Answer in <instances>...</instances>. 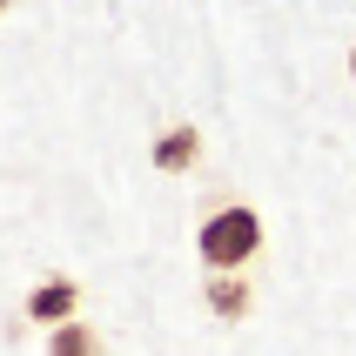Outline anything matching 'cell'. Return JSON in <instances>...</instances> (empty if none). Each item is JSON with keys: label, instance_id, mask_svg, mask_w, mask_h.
<instances>
[{"label": "cell", "instance_id": "cell-1", "mask_svg": "<svg viewBox=\"0 0 356 356\" xmlns=\"http://www.w3.org/2000/svg\"><path fill=\"white\" fill-rule=\"evenodd\" d=\"M195 256L202 269H249L262 256V216L249 202H209L195 222Z\"/></svg>", "mask_w": 356, "mask_h": 356}, {"label": "cell", "instance_id": "cell-2", "mask_svg": "<svg viewBox=\"0 0 356 356\" xmlns=\"http://www.w3.org/2000/svg\"><path fill=\"white\" fill-rule=\"evenodd\" d=\"M202 302H209V316H216V323H249L256 289H249L242 269H209V276H202Z\"/></svg>", "mask_w": 356, "mask_h": 356}, {"label": "cell", "instance_id": "cell-3", "mask_svg": "<svg viewBox=\"0 0 356 356\" xmlns=\"http://www.w3.org/2000/svg\"><path fill=\"white\" fill-rule=\"evenodd\" d=\"M81 316V282L74 276H47L40 289H27V323L54 330V323H74Z\"/></svg>", "mask_w": 356, "mask_h": 356}, {"label": "cell", "instance_id": "cell-4", "mask_svg": "<svg viewBox=\"0 0 356 356\" xmlns=\"http://www.w3.org/2000/svg\"><path fill=\"white\" fill-rule=\"evenodd\" d=\"M148 161H155L161 175H188V168L202 161V128L195 121H168V128L155 135V148H148Z\"/></svg>", "mask_w": 356, "mask_h": 356}, {"label": "cell", "instance_id": "cell-5", "mask_svg": "<svg viewBox=\"0 0 356 356\" xmlns=\"http://www.w3.org/2000/svg\"><path fill=\"white\" fill-rule=\"evenodd\" d=\"M47 356H101V337H95V323H54L47 330Z\"/></svg>", "mask_w": 356, "mask_h": 356}, {"label": "cell", "instance_id": "cell-6", "mask_svg": "<svg viewBox=\"0 0 356 356\" xmlns=\"http://www.w3.org/2000/svg\"><path fill=\"white\" fill-rule=\"evenodd\" d=\"M350 81H356V40H350Z\"/></svg>", "mask_w": 356, "mask_h": 356}, {"label": "cell", "instance_id": "cell-7", "mask_svg": "<svg viewBox=\"0 0 356 356\" xmlns=\"http://www.w3.org/2000/svg\"><path fill=\"white\" fill-rule=\"evenodd\" d=\"M7 7H14V0H0V14H7Z\"/></svg>", "mask_w": 356, "mask_h": 356}]
</instances>
